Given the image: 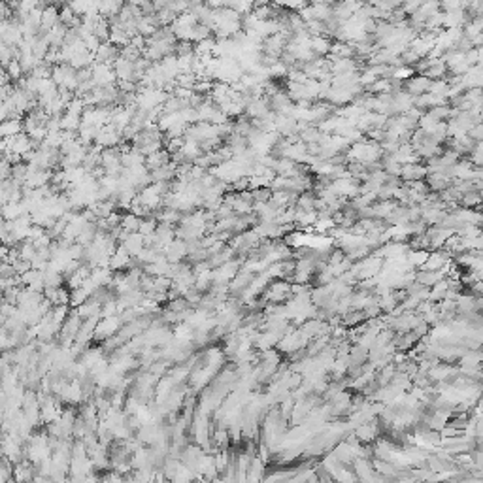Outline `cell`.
Here are the masks:
<instances>
[{"instance_id":"cell-1","label":"cell","mask_w":483,"mask_h":483,"mask_svg":"<svg viewBox=\"0 0 483 483\" xmlns=\"http://www.w3.org/2000/svg\"><path fill=\"white\" fill-rule=\"evenodd\" d=\"M23 123L17 119H4V123H2V136L4 138H10V136H17V134H21L23 132Z\"/></svg>"},{"instance_id":"cell-2","label":"cell","mask_w":483,"mask_h":483,"mask_svg":"<svg viewBox=\"0 0 483 483\" xmlns=\"http://www.w3.org/2000/svg\"><path fill=\"white\" fill-rule=\"evenodd\" d=\"M140 223H142V217H138L136 213H125L123 221H121V227H123L127 232H138L140 230Z\"/></svg>"}]
</instances>
